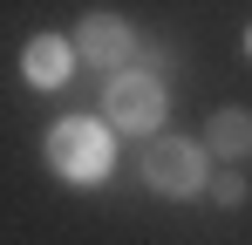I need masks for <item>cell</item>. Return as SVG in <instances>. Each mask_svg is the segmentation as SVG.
<instances>
[{
	"label": "cell",
	"mask_w": 252,
	"mask_h": 245,
	"mask_svg": "<svg viewBox=\"0 0 252 245\" xmlns=\"http://www.w3.org/2000/svg\"><path fill=\"white\" fill-rule=\"evenodd\" d=\"M48 170L55 177H68V184H102L109 177V163H116V143H109V122L95 116H62L48 129Z\"/></svg>",
	"instance_id": "obj_1"
},
{
	"label": "cell",
	"mask_w": 252,
	"mask_h": 245,
	"mask_svg": "<svg viewBox=\"0 0 252 245\" xmlns=\"http://www.w3.org/2000/svg\"><path fill=\"white\" fill-rule=\"evenodd\" d=\"M164 116H170L164 75H150V68H116V75H109V89H102V122H109V129L157 136Z\"/></svg>",
	"instance_id": "obj_2"
},
{
	"label": "cell",
	"mask_w": 252,
	"mask_h": 245,
	"mask_svg": "<svg viewBox=\"0 0 252 245\" xmlns=\"http://www.w3.org/2000/svg\"><path fill=\"white\" fill-rule=\"evenodd\" d=\"M205 177H211L205 143H191V136H164V129L143 143V184H150L157 198H198Z\"/></svg>",
	"instance_id": "obj_3"
},
{
	"label": "cell",
	"mask_w": 252,
	"mask_h": 245,
	"mask_svg": "<svg viewBox=\"0 0 252 245\" xmlns=\"http://www.w3.org/2000/svg\"><path fill=\"white\" fill-rule=\"evenodd\" d=\"M68 48L82 55L89 68H129V55H136V28H129L123 14H109V7H95V14H82L75 21V34H68Z\"/></svg>",
	"instance_id": "obj_4"
},
{
	"label": "cell",
	"mask_w": 252,
	"mask_h": 245,
	"mask_svg": "<svg viewBox=\"0 0 252 245\" xmlns=\"http://www.w3.org/2000/svg\"><path fill=\"white\" fill-rule=\"evenodd\" d=\"M68 68H75L68 34H34L28 48H21V75L34 82V89H62V82H68Z\"/></svg>",
	"instance_id": "obj_5"
},
{
	"label": "cell",
	"mask_w": 252,
	"mask_h": 245,
	"mask_svg": "<svg viewBox=\"0 0 252 245\" xmlns=\"http://www.w3.org/2000/svg\"><path fill=\"white\" fill-rule=\"evenodd\" d=\"M205 157H218V163L252 157V109H211L205 116Z\"/></svg>",
	"instance_id": "obj_6"
},
{
	"label": "cell",
	"mask_w": 252,
	"mask_h": 245,
	"mask_svg": "<svg viewBox=\"0 0 252 245\" xmlns=\"http://www.w3.org/2000/svg\"><path fill=\"white\" fill-rule=\"evenodd\" d=\"M205 198L218 204V211H239V204H246V177H239L232 163H225V170H211V177H205Z\"/></svg>",
	"instance_id": "obj_7"
},
{
	"label": "cell",
	"mask_w": 252,
	"mask_h": 245,
	"mask_svg": "<svg viewBox=\"0 0 252 245\" xmlns=\"http://www.w3.org/2000/svg\"><path fill=\"white\" fill-rule=\"evenodd\" d=\"M246 55H252V28H246Z\"/></svg>",
	"instance_id": "obj_8"
}]
</instances>
